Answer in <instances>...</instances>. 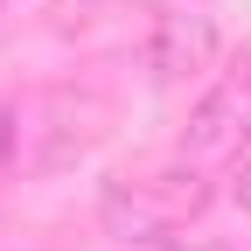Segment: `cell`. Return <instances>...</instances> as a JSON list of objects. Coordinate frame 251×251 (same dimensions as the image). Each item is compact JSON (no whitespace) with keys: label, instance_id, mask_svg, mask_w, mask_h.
Returning <instances> with one entry per match:
<instances>
[{"label":"cell","instance_id":"6da1fadb","mask_svg":"<svg viewBox=\"0 0 251 251\" xmlns=\"http://www.w3.org/2000/svg\"><path fill=\"white\" fill-rule=\"evenodd\" d=\"M119 105L91 84H28L0 98V175L7 181H49L84 168L112 140Z\"/></svg>","mask_w":251,"mask_h":251},{"label":"cell","instance_id":"7a4b0ae2","mask_svg":"<svg viewBox=\"0 0 251 251\" xmlns=\"http://www.w3.org/2000/svg\"><path fill=\"white\" fill-rule=\"evenodd\" d=\"M209 175L202 161H188V153H168V161H140L105 181L98 196V224L119 237V244H175L196 216L209 209Z\"/></svg>","mask_w":251,"mask_h":251},{"label":"cell","instance_id":"3957f363","mask_svg":"<svg viewBox=\"0 0 251 251\" xmlns=\"http://www.w3.org/2000/svg\"><path fill=\"white\" fill-rule=\"evenodd\" d=\"M251 147V49L230 56L224 70H209L202 98L188 105V126H181V153L188 161H230V153Z\"/></svg>","mask_w":251,"mask_h":251},{"label":"cell","instance_id":"277c9868","mask_svg":"<svg viewBox=\"0 0 251 251\" xmlns=\"http://www.w3.org/2000/svg\"><path fill=\"white\" fill-rule=\"evenodd\" d=\"M209 63H216V28H209V14H196V7H161L153 14V35H147V70H153V84H196V77H209Z\"/></svg>","mask_w":251,"mask_h":251},{"label":"cell","instance_id":"5b68a950","mask_svg":"<svg viewBox=\"0 0 251 251\" xmlns=\"http://www.w3.org/2000/svg\"><path fill=\"white\" fill-rule=\"evenodd\" d=\"M56 7V0H0V42L14 35V28H28V21H42Z\"/></svg>","mask_w":251,"mask_h":251},{"label":"cell","instance_id":"8992f818","mask_svg":"<svg viewBox=\"0 0 251 251\" xmlns=\"http://www.w3.org/2000/svg\"><path fill=\"white\" fill-rule=\"evenodd\" d=\"M161 251H237V244H224V237H175V244H161Z\"/></svg>","mask_w":251,"mask_h":251},{"label":"cell","instance_id":"52a82bcc","mask_svg":"<svg viewBox=\"0 0 251 251\" xmlns=\"http://www.w3.org/2000/svg\"><path fill=\"white\" fill-rule=\"evenodd\" d=\"M230 202L251 209V161H237V175H230Z\"/></svg>","mask_w":251,"mask_h":251}]
</instances>
